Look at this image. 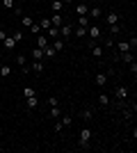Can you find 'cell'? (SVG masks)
Returning a JSON list of instances; mask_svg holds the SVG:
<instances>
[{"label": "cell", "instance_id": "4fadbf2b", "mask_svg": "<svg viewBox=\"0 0 137 153\" xmlns=\"http://www.w3.org/2000/svg\"><path fill=\"white\" fill-rule=\"evenodd\" d=\"M25 105H27L30 110H34L37 105H39V98H37V96H30V98H25Z\"/></svg>", "mask_w": 137, "mask_h": 153}, {"label": "cell", "instance_id": "60d3db41", "mask_svg": "<svg viewBox=\"0 0 137 153\" xmlns=\"http://www.w3.org/2000/svg\"><path fill=\"white\" fill-rule=\"evenodd\" d=\"M5 37H7V32H5V30H0V41H2Z\"/></svg>", "mask_w": 137, "mask_h": 153}, {"label": "cell", "instance_id": "9c48e42d", "mask_svg": "<svg viewBox=\"0 0 137 153\" xmlns=\"http://www.w3.org/2000/svg\"><path fill=\"white\" fill-rule=\"evenodd\" d=\"M50 9H53V14H62L64 2H62V0H53V2H50Z\"/></svg>", "mask_w": 137, "mask_h": 153}, {"label": "cell", "instance_id": "ab89813d", "mask_svg": "<svg viewBox=\"0 0 137 153\" xmlns=\"http://www.w3.org/2000/svg\"><path fill=\"white\" fill-rule=\"evenodd\" d=\"M48 105H50V108H53V105H57V96H50V98H48Z\"/></svg>", "mask_w": 137, "mask_h": 153}, {"label": "cell", "instance_id": "9a60e30c", "mask_svg": "<svg viewBox=\"0 0 137 153\" xmlns=\"http://www.w3.org/2000/svg\"><path fill=\"white\" fill-rule=\"evenodd\" d=\"M91 55H94V57H103V46H96V44H94V46H91Z\"/></svg>", "mask_w": 137, "mask_h": 153}, {"label": "cell", "instance_id": "7a4b0ae2", "mask_svg": "<svg viewBox=\"0 0 137 153\" xmlns=\"http://www.w3.org/2000/svg\"><path fill=\"white\" fill-rule=\"evenodd\" d=\"M87 34H89V37H94V39H98L101 34H103V30H101V27H98L96 23H91V25L87 27Z\"/></svg>", "mask_w": 137, "mask_h": 153}, {"label": "cell", "instance_id": "3957f363", "mask_svg": "<svg viewBox=\"0 0 137 153\" xmlns=\"http://www.w3.org/2000/svg\"><path fill=\"white\" fill-rule=\"evenodd\" d=\"M117 59H121V62H126V64H130L133 59H135V55H133V51H126V53H119V55H114Z\"/></svg>", "mask_w": 137, "mask_h": 153}, {"label": "cell", "instance_id": "7c38bea8", "mask_svg": "<svg viewBox=\"0 0 137 153\" xmlns=\"http://www.w3.org/2000/svg\"><path fill=\"white\" fill-rule=\"evenodd\" d=\"M87 16H89V19H101V16H103V12H101V7H91Z\"/></svg>", "mask_w": 137, "mask_h": 153}, {"label": "cell", "instance_id": "d590c367", "mask_svg": "<svg viewBox=\"0 0 137 153\" xmlns=\"http://www.w3.org/2000/svg\"><path fill=\"white\" fill-rule=\"evenodd\" d=\"M12 37H14V41H16V44H19V41H23V32H14Z\"/></svg>", "mask_w": 137, "mask_h": 153}, {"label": "cell", "instance_id": "52a82bcc", "mask_svg": "<svg viewBox=\"0 0 137 153\" xmlns=\"http://www.w3.org/2000/svg\"><path fill=\"white\" fill-rule=\"evenodd\" d=\"M2 46H5V51H14V48H16V41H14V37H9V34H7V37L2 39Z\"/></svg>", "mask_w": 137, "mask_h": 153}, {"label": "cell", "instance_id": "8d00e7d4", "mask_svg": "<svg viewBox=\"0 0 137 153\" xmlns=\"http://www.w3.org/2000/svg\"><path fill=\"white\" fill-rule=\"evenodd\" d=\"M2 5H5V9H14V0H2Z\"/></svg>", "mask_w": 137, "mask_h": 153}, {"label": "cell", "instance_id": "603a6c76", "mask_svg": "<svg viewBox=\"0 0 137 153\" xmlns=\"http://www.w3.org/2000/svg\"><path fill=\"white\" fill-rule=\"evenodd\" d=\"M73 34H76V37H87V27L78 25V27H76V30H73Z\"/></svg>", "mask_w": 137, "mask_h": 153}, {"label": "cell", "instance_id": "e0dca14e", "mask_svg": "<svg viewBox=\"0 0 137 153\" xmlns=\"http://www.w3.org/2000/svg\"><path fill=\"white\" fill-rule=\"evenodd\" d=\"M55 55H57V51H55V48L48 44V46L44 48V57H55Z\"/></svg>", "mask_w": 137, "mask_h": 153}, {"label": "cell", "instance_id": "5b68a950", "mask_svg": "<svg viewBox=\"0 0 137 153\" xmlns=\"http://www.w3.org/2000/svg\"><path fill=\"white\" fill-rule=\"evenodd\" d=\"M105 23H107V25H117L119 23V14L117 12H107L105 14Z\"/></svg>", "mask_w": 137, "mask_h": 153}, {"label": "cell", "instance_id": "44dd1931", "mask_svg": "<svg viewBox=\"0 0 137 153\" xmlns=\"http://www.w3.org/2000/svg\"><path fill=\"white\" fill-rule=\"evenodd\" d=\"M98 103H101V108H107V105H110V96L101 94V96H98Z\"/></svg>", "mask_w": 137, "mask_h": 153}, {"label": "cell", "instance_id": "b9f144b4", "mask_svg": "<svg viewBox=\"0 0 137 153\" xmlns=\"http://www.w3.org/2000/svg\"><path fill=\"white\" fill-rule=\"evenodd\" d=\"M62 2H64V5H66V2H73V0H62Z\"/></svg>", "mask_w": 137, "mask_h": 153}, {"label": "cell", "instance_id": "6da1fadb", "mask_svg": "<svg viewBox=\"0 0 137 153\" xmlns=\"http://www.w3.org/2000/svg\"><path fill=\"white\" fill-rule=\"evenodd\" d=\"M91 128H82V130H80V142H78V146L80 149H87L89 146V142H91Z\"/></svg>", "mask_w": 137, "mask_h": 153}, {"label": "cell", "instance_id": "277c9868", "mask_svg": "<svg viewBox=\"0 0 137 153\" xmlns=\"http://www.w3.org/2000/svg\"><path fill=\"white\" fill-rule=\"evenodd\" d=\"M59 34H62V39H71L73 27H71V25H66V23H62V25H59Z\"/></svg>", "mask_w": 137, "mask_h": 153}, {"label": "cell", "instance_id": "f546056e", "mask_svg": "<svg viewBox=\"0 0 137 153\" xmlns=\"http://www.w3.org/2000/svg\"><path fill=\"white\" fill-rule=\"evenodd\" d=\"M62 123H64V128L71 126V123H73V117L71 114H64V117H62Z\"/></svg>", "mask_w": 137, "mask_h": 153}, {"label": "cell", "instance_id": "74e56055", "mask_svg": "<svg viewBox=\"0 0 137 153\" xmlns=\"http://www.w3.org/2000/svg\"><path fill=\"white\" fill-rule=\"evenodd\" d=\"M128 44H130V51H135V48H137V37H130Z\"/></svg>", "mask_w": 137, "mask_h": 153}, {"label": "cell", "instance_id": "ffe728a7", "mask_svg": "<svg viewBox=\"0 0 137 153\" xmlns=\"http://www.w3.org/2000/svg\"><path fill=\"white\" fill-rule=\"evenodd\" d=\"M78 25L89 27V25H91V19H89V16H78Z\"/></svg>", "mask_w": 137, "mask_h": 153}, {"label": "cell", "instance_id": "836d02e7", "mask_svg": "<svg viewBox=\"0 0 137 153\" xmlns=\"http://www.w3.org/2000/svg\"><path fill=\"white\" fill-rule=\"evenodd\" d=\"M53 128H55V133H62V130H64V123H62V121L57 119V123H55Z\"/></svg>", "mask_w": 137, "mask_h": 153}, {"label": "cell", "instance_id": "ba28073f", "mask_svg": "<svg viewBox=\"0 0 137 153\" xmlns=\"http://www.w3.org/2000/svg\"><path fill=\"white\" fill-rule=\"evenodd\" d=\"M114 96H117L119 101H124L126 96H128V87H124V85H119L117 89H114Z\"/></svg>", "mask_w": 137, "mask_h": 153}, {"label": "cell", "instance_id": "ac0fdd59", "mask_svg": "<svg viewBox=\"0 0 137 153\" xmlns=\"http://www.w3.org/2000/svg\"><path fill=\"white\" fill-rule=\"evenodd\" d=\"M32 71H34V73H44V62H41V59H34Z\"/></svg>", "mask_w": 137, "mask_h": 153}, {"label": "cell", "instance_id": "30bf717a", "mask_svg": "<svg viewBox=\"0 0 137 153\" xmlns=\"http://www.w3.org/2000/svg\"><path fill=\"white\" fill-rule=\"evenodd\" d=\"M107 85V73H96V87H105Z\"/></svg>", "mask_w": 137, "mask_h": 153}, {"label": "cell", "instance_id": "d6a6232c", "mask_svg": "<svg viewBox=\"0 0 137 153\" xmlns=\"http://www.w3.org/2000/svg\"><path fill=\"white\" fill-rule=\"evenodd\" d=\"M16 64H19V66H25V55H16Z\"/></svg>", "mask_w": 137, "mask_h": 153}, {"label": "cell", "instance_id": "d4e9b609", "mask_svg": "<svg viewBox=\"0 0 137 153\" xmlns=\"http://www.w3.org/2000/svg\"><path fill=\"white\" fill-rule=\"evenodd\" d=\"M30 96H37V91L32 87H23V98H30Z\"/></svg>", "mask_w": 137, "mask_h": 153}, {"label": "cell", "instance_id": "4316f807", "mask_svg": "<svg viewBox=\"0 0 137 153\" xmlns=\"http://www.w3.org/2000/svg\"><path fill=\"white\" fill-rule=\"evenodd\" d=\"M37 23L41 25V30H48V27H50V19H39Z\"/></svg>", "mask_w": 137, "mask_h": 153}, {"label": "cell", "instance_id": "5bb4252c", "mask_svg": "<svg viewBox=\"0 0 137 153\" xmlns=\"http://www.w3.org/2000/svg\"><path fill=\"white\" fill-rule=\"evenodd\" d=\"M48 114H50V119H59V114H62V110H59V105H53V108L48 110Z\"/></svg>", "mask_w": 137, "mask_h": 153}, {"label": "cell", "instance_id": "7bdbcfd3", "mask_svg": "<svg viewBox=\"0 0 137 153\" xmlns=\"http://www.w3.org/2000/svg\"><path fill=\"white\" fill-rule=\"evenodd\" d=\"M87 2H96V0H87Z\"/></svg>", "mask_w": 137, "mask_h": 153}, {"label": "cell", "instance_id": "f35d334b", "mask_svg": "<svg viewBox=\"0 0 137 153\" xmlns=\"http://www.w3.org/2000/svg\"><path fill=\"white\" fill-rule=\"evenodd\" d=\"M130 73H133V76H137V62H135V59L130 62Z\"/></svg>", "mask_w": 137, "mask_h": 153}, {"label": "cell", "instance_id": "d6986e66", "mask_svg": "<svg viewBox=\"0 0 137 153\" xmlns=\"http://www.w3.org/2000/svg\"><path fill=\"white\" fill-rule=\"evenodd\" d=\"M46 46H48V39H46L44 34H39V37H37V48H41V51H44Z\"/></svg>", "mask_w": 137, "mask_h": 153}, {"label": "cell", "instance_id": "2e32d148", "mask_svg": "<svg viewBox=\"0 0 137 153\" xmlns=\"http://www.w3.org/2000/svg\"><path fill=\"white\" fill-rule=\"evenodd\" d=\"M50 46H53V48H55L57 53H62V51H64V39H55Z\"/></svg>", "mask_w": 137, "mask_h": 153}, {"label": "cell", "instance_id": "f1b7e54d", "mask_svg": "<svg viewBox=\"0 0 137 153\" xmlns=\"http://www.w3.org/2000/svg\"><path fill=\"white\" fill-rule=\"evenodd\" d=\"M46 32H48V37H57V34H59V27L50 25V27H48V30H46Z\"/></svg>", "mask_w": 137, "mask_h": 153}, {"label": "cell", "instance_id": "8fae6325", "mask_svg": "<svg viewBox=\"0 0 137 153\" xmlns=\"http://www.w3.org/2000/svg\"><path fill=\"white\" fill-rule=\"evenodd\" d=\"M62 23H64V19H62V14H53V16H50V25L59 27Z\"/></svg>", "mask_w": 137, "mask_h": 153}, {"label": "cell", "instance_id": "ee69618b", "mask_svg": "<svg viewBox=\"0 0 137 153\" xmlns=\"http://www.w3.org/2000/svg\"><path fill=\"white\" fill-rule=\"evenodd\" d=\"M0 66H2V62H0Z\"/></svg>", "mask_w": 137, "mask_h": 153}, {"label": "cell", "instance_id": "1f68e13d", "mask_svg": "<svg viewBox=\"0 0 137 153\" xmlns=\"http://www.w3.org/2000/svg\"><path fill=\"white\" fill-rule=\"evenodd\" d=\"M119 32H121V27H119V25H110V34H112V37H117Z\"/></svg>", "mask_w": 137, "mask_h": 153}, {"label": "cell", "instance_id": "4dcf8cb0", "mask_svg": "<svg viewBox=\"0 0 137 153\" xmlns=\"http://www.w3.org/2000/svg\"><path fill=\"white\" fill-rule=\"evenodd\" d=\"M21 21H23V25H25V27H30V25L34 23V19H30V16H23Z\"/></svg>", "mask_w": 137, "mask_h": 153}, {"label": "cell", "instance_id": "e575fe53", "mask_svg": "<svg viewBox=\"0 0 137 153\" xmlns=\"http://www.w3.org/2000/svg\"><path fill=\"white\" fill-rule=\"evenodd\" d=\"M91 117H94V112H91V110H85V112H82V119H85V121H89Z\"/></svg>", "mask_w": 137, "mask_h": 153}, {"label": "cell", "instance_id": "8992f818", "mask_svg": "<svg viewBox=\"0 0 137 153\" xmlns=\"http://www.w3.org/2000/svg\"><path fill=\"white\" fill-rule=\"evenodd\" d=\"M76 14H78V16H87V14H89V5H87V2H78V5H76Z\"/></svg>", "mask_w": 137, "mask_h": 153}, {"label": "cell", "instance_id": "484cf974", "mask_svg": "<svg viewBox=\"0 0 137 153\" xmlns=\"http://www.w3.org/2000/svg\"><path fill=\"white\" fill-rule=\"evenodd\" d=\"M30 32H32V34H41V32H44V30H41V25H39V23H37V21H34L32 25H30Z\"/></svg>", "mask_w": 137, "mask_h": 153}, {"label": "cell", "instance_id": "f6af8a7d", "mask_svg": "<svg viewBox=\"0 0 137 153\" xmlns=\"http://www.w3.org/2000/svg\"><path fill=\"white\" fill-rule=\"evenodd\" d=\"M37 2H39V0H37Z\"/></svg>", "mask_w": 137, "mask_h": 153}, {"label": "cell", "instance_id": "83f0119b", "mask_svg": "<svg viewBox=\"0 0 137 153\" xmlns=\"http://www.w3.org/2000/svg\"><path fill=\"white\" fill-rule=\"evenodd\" d=\"M9 73H12V69H9L7 64H2V66H0V76H2V78H7Z\"/></svg>", "mask_w": 137, "mask_h": 153}, {"label": "cell", "instance_id": "cb8c5ba5", "mask_svg": "<svg viewBox=\"0 0 137 153\" xmlns=\"http://www.w3.org/2000/svg\"><path fill=\"white\" fill-rule=\"evenodd\" d=\"M30 55H32V59H44V51H41V48H34Z\"/></svg>", "mask_w": 137, "mask_h": 153}, {"label": "cell", "instance_id": "7402d4cb", "mask_svg": "<svg viewBox=\"0 0 137 153\" xmlns=\"http://www.w3.org/2000/svg\"><path fill=\"white\" fill-rule=\"evenodd\" d=\"M117 48H119V53H126V51H130V44L128 41H119Z\"/></svg>", "mask_w": 137, "mask_h": 153}]
</instances>
